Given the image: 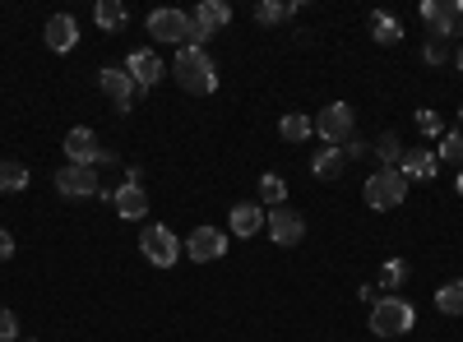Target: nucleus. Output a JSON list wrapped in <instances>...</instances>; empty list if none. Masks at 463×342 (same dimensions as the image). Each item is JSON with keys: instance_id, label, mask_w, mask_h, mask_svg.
Segmentation results:
<instances>
[{"instance_id": "1", "label": "nucleus", "mask_w": 463, "mask_h": 342, "mask_svg": "<svg viewBox=\"0 0 463 342\" xmlns=\"http://www.w3.org/2000/svg\"><path fill=\"white\" fill-rule=\"evenodd\" d=\"M172 79L190 93V97H209L218 88V65L204 47H181L172 60Z\"/></svg>"}, {"instance_id": "2", "label": "nucleus", "mask_w": 463, "mask_h": 342, "mask_svg": "<svg viewBox=\"0 0 463 342\" xmlns=\"http://www.w3.org/2000/svg\"><path fill=\"white\" fill-rule=\"evenodd\" d=\"M417 328V310H412V300L403 296H380L375 306H371V333L380 337H403Z\"/></svg>"}, {"instance_id": "3", "label": "nucleus", "mask_w": 463, "mask_h": 342, "mask_svg": "<svg viewBox=\"0 0 463 342\" xmlns=\"http://www.w3.org/2000/svg\"><path fill=\"white\" fill-rule=\"evenodd\" d=\"M362 199H366V208H375V213H390V208H399V204L408 199V180L399 176V167H380V171L366 176Z\"/></svg>"}, {"instance_id": "4", "label": "nucleus", "mask_w": 463, "mask_h": 342, "mask_svg": "<svg viewBox=\"0 0 463 342\" xmlns=\"http://www.w3.org/2000/svg\"><path fill=\"white\" fill-rule=\"evenodd\" d=\"M139 250H144V259L148 263H158V269H172V263L181 259V241H176V232L172 226H163V222H148L144 232H139Z\"/></svg>"}, {"instance_id": "5", "label": "nucleus", "mask_w": 463, "mask_h": 342, "mask_svg": "<svg viewBox=\"0 0 463 342\" xmlns=\"http://www.w3.org/2000/svg\"><path fill=\"white\" fill-rule=\"evenodd\" d=\"M65 158H70L74 167H107V162H116V153H107L89 125H74V130L65 134Z\"/></svg>"}, {"instance_id": "6", "label": "nucleus", "mask_w": 463, "mask_h": 342, "mask_svg": "<svg viewBox=\"0 0 463 342\" xmlns=\"http://www.w3.org/2000/svg\"><path fill=\"white\" fill-rule=\"evenodd\" d=\"M232 23V5L227 0H200L195 14H190V47H204L218 28Z\"/></svg>"}, {"instance_id": "7", "label": "nucleus", "mask_w": 463, "mask_h": 342, "mask_svg": "<svg viewBox=\"0 0 463 342\" xmlns=\"http://www.w3.org/2000/svg\"><path fill=\"white\" fill-rule=\"evenodd\" d=\"M353 125H357V116H353V106H347V102H329L320 116H316V134L329 148H343L347 139H353Z\"/></svg>"}, {"instance_id": "8", "label": "nucleus", "mask_w": 463, "mask_h": 342, "mask_svg": "<svg viewBox=\"0 0 463 342\" xmlns=\"http://www.w3.org/2000/svg\"><path fill=\"white\" fill-rule=\"evenodd\" d=\"M148 37L167 47H190V14L185 10H153L148 14Z\"/></svg>"}, {"instance_id": "9", "label": "nucleus", "mask_w": 463, "mask_h": 342, "mask_svg": "<svg viewBox=\"0 0 463 342\" xmlns=\"http://www.w3.org/2000/svg\"><path fill=\"white\" fill-rule=\"evenodd\" d=\"M98 88L111 97V106H116V116H126V111L135 106V97H139V88H135V79L121 69V65H107V69H98Z\"/></svg>"}, {"instance_id": "10", "label": "nucleus", "mask_w": 463, "mask_h": 342, "mask_svg": "<svg viewBox=\"0 0 463 342\" xmlns=\"http://www.w3.org/2000/svg\"><path fill=\"white\" fill-rule=\"evenodd\" d=\"M126 74L135 79L139 93H148V88H158V79L167 74V65L158 60V51H153V47H135V51L126 56Z\"/></svg>"}, {"instance_id": "11", "label": "nucleus", "mask_w": 463, "mask_h": 342, "mask_svg": "<svg viewBox=\"0 0 463 342\" xmlns=\"http://www.w3.org/2000/svg\"><path fill=\"white\" fill-rule=\"evenodd\" d=\"M56 189H61L65 199H93L98 189H102L98 167H74V162H65V167L56 171Z\"/></svg>"}, {"instance_id": "12", "label": "nucleus", "mask_w": 463, "mask_h": 342, "mask_svg": "<svg viewBox=\"0 0 463 342\" xmlns=\"http://www.w3.org/2000/svg\"><path fill=\"white\" fill-rule=\"evenodd\" d=\"M185 254L195 259V263H213L227 254V232L222 226H195V232L185 236Z\"/></svg>"}, {"instance_id": "13", "label": "nucleus", "mask_w": 463, "mask_h": 342, "mask_svg": "<svg viewBox=\"0 0 463 342\" xmlns=\"http://www.w3.org/2000/svg\"><path fill=\"white\" fill-rule=\"evenodd\" d=\"M264 226H269V241H274V245H297L306 236V217L292 213L288 204L283 208H269L264 213Z\"/></svg>"}, {"instance_id": "14", "label": "nucleus", "mask_w": 463, "mask_h": 342, "mask_svg": "<svg viewBox=\"0 0 463 342\" xmlns=\"http://www.w3.org/2000/svg\"><path fill=\"white\" fill-rule=\"evenodd\" d=\"M421 19H427L431 37H454V28L463 19V0H427V5H421Z\"/></svg>"}, {"instance_id": "15", "label": "nucleus", "mask_w": 463, "mask_h": 342, "mask_svg": "<svg viewBox=\"0 0 463 342\" xmlns=\"http://www.w3.org/2000/svg\"><path fill=\"white\" fill-rule=\"evenodd\" d=\"M43 37H47V47L52 51H74V42H80V23H74V14H52L47 19V28H43Z\"/></svg>"}, {"instance_id": "16", "label": "nucleus", "mask_w": 463, "mask_h": 342, "mask_svg": "<svg viewBox=\"0 0 463 342\" xmlns=\"http://www.w3.org/2000/svg\"><path fill=\"white\" fill-rule=\"evenodd\" d=\"M111 204H116V213H121V217H130V222L148 217V195H144V185H130V180H126V185L111 195Z\"/></svg>"}, {"instance_id": "17", "label": "nucleus", "mask_w": 463, "mask_h": 342, "mask_svg": "<svg viewBox=\"0 0 463 342\" xmlns=\"http://www.w3.org/2000/svg\"><path fill=\"white\" fill-rule=\"evenodd\" d=\"M227 222H232V236H260L264 232V208L260 204H232Z\"/></svg>"}, {"instance_id": "18", "label": "nucleus", "mask_w": 463, "mask_h": 342, "mask_svg": "<svg viewBox=\"0 0 463 342\" xmlns=\"http://www.w3.org/2000/svg\"><path fill=\"white\" fill-rule=\"evenodd\" d=\"M436 153H421V148H408V153H403V162H399V176L403 180H431L436 176Z\"/></svg>"}, {"instance_id": "19", "label": "nucleus", "mask_w": 463, "mask_h": 342, "mask_svg": "<svg viewBox=\"0 0 463 342\" xmlns=\"http://www.w3.org/2000/svg\"><path fill=\"white\" fill-rule=\"evenodd\" d=\"M93 19H98V28H102V32H121V28L130 23V10L121 5V0H98Z\"/></svg>"}, {"instance_id": "20", "label": "nucleus", "mask_w": 463, "mask_h": 342, "mask_svg": "<svg viewBox=\"0 0 463 342\" xmlns=\"http://www.w3.org/2000/svg\"><path fill=\"white\" fill-rule=\"evenodd\" d=\"M343 167H347V153H343V148H320V153L311 158V171H316L320 180H338Z\"/></svg>"}, {"instance_id": "21", "label": "nucleus", "mask_w": 463, "mask_h": 342, "mask_svg": "<svg viewBox=\"0 0 463 342\" xmlns=\"http://www.w3.org/2000/svg\"><path fill=\"white\" fill-rule=\"evenodd\" d=\"M279 134H283L288 143H306V139L316 134V121L306 116V111H288V116L279 121Z\"/></svg>"}, {"instance_id": "22", "label": "nucleus", "mask_w": 463, "mask_h": 342, "mask_svg": "<svg viewBox=\"0 0 463 342\" xmlns=\"http://www.w3.org/2000/svg\"><path fill=\"white\" fill-rule=\"evenodd\" d=\"M371 153L380 158V167H399L403 162V153H408V148H403V139L394 134V130H384L375 143H371Z\"/></svg>"}, {"instance_id": "23", "label": "nucleus", "mask_w": 463, "mask_h": 342, "mask_svg": "<svg viewBox=\"0 0 463 342\" xmlns=\"http://www.w3.org/2000/svg\"><path fill=\"white\" fill-rule=\"evenodd\" d=\"M28 167L19 162V158H0V189H5V195H19V189H28Z\"/></svg>"}, {"instance_id": "24", "label": "nucleus", "mask_w": 463, "mask_h": 342, "mask_svg": "<svg viewBox=\"0 0 463 342\" xmlns=\"http://www.w3.org/2000/svg\"><path fill=\"white\" fill-rule=\"evenodd\" d=\"M371 32H375L380 47H399V42H403V23H399L394 14H380V10L371 14Z\"/></svg>"}, {"instance_id": "25", "label": "nucleus", "mask_w": 463, "mask_h": 342, "mask_svg": "<svg viewBox=\"0 0 463 342\" xmlns=\"http://www.w3.org/2000/svg\"><path fill=\"white\" fill-rule=\"evenodd\" d=\"M283 199H288V180H283L279 171H264V176H260V204L283 208Z\"/></svg>"}, {"instance_id": "26", "label": "nucleus", "mask_w": 463, "mask_h": 342, "mask_svg": "<svg viewBox=\"0 0 463 342\" xmlns=\"http://www.w3.org/2000/svg\"><path fill=\"white\" fill-rule=\"evenodd\" d=\"M403 282H408V263H403V259H384V263H380V291L399 296Z\"/></svg>"}, {"instance_id": "27", "label": "nucleus", "mask_w": 463, "mask_h": 342, "mask_svg": "<svg viewBox=\"0 0 463 342\" xmlns=\"http://www.w3.org/2000/svg\"><path fill=\"white\" fill-rule=\"evenodd\" d=\"M436 310L440 315H463V278H454L436 291Z\"/></svg>"}, {"instance_id": "28", "label": "nucleus", "mask_w": 463, "mask_h": 342, "mask_svg": "<svg viewBox=\"0 0 463 342\" xmlns=\"http://www.w3.org/2000/svg\"><path fill=\"white\" fill-rule=\"evenodd\" d=\"M436 162H454V167H463V130H449V134H440Z\"/></svg>"}, {"instance_id": "29", "label": "nucleus", "mask_w": 463, "mask_h": 342, "mask_svg": "<svg viewBox=\"0 0 463 342\" xmlns=\"http://www.w3.org/2000/svg\"><path fill=\"white\" fill-rule=\"evenodd\" d=\"M283 19H288L283 0H260V5H255V23H264V28H274V23H283Z\"/></svg>"}, {"instance_id": "30", "label": "nucleus", "mask_w": 463, "mask_h": 342, "mask_svg": "<svg viewBox=\"0 0 463 342\" xmlns=\"http://www.w3.org/2000/svg\"><path fill=\"white\" fill-rule=\"evenodd\" d=\"M449 47H454V37H427L421 56H427V65H445L449 60Z\"/></svg>"}, {"instance_id": "31", "label": "nucleus", "mask_w": 463, "mask_h": 342, "mask_svg": "<svg viewBox=\"0 0 463 342\" xmlns=\"http://www.w3.org/2000/svg\"><path fill=\"white\" fill-rule=\"evenodd\" d=\"M0 342H19V319L5 306H0Z\"/></svg>"}, {"instance_id": "32", "label": "nucleus", "mask_w": 463, "mask_h": 342, "mask_svg": "<svg viewBox=\"0 0 463 342\" xmlns=\"http://www.w3.org/2000/svg\"><path fill=\"white\" fill-rule=\"evenodd\" d=\"M417 130L431 134V139H440V116H436V111H417Z\"/></svg>"}, {"instance_id": "33", "label": "nucleus", "mask_w": 463, "mask_h": 342, "mask_svg": "<svg viewBox=\"0 0 463 342\" xmlns=\"http://www.w3.org/2000/svg\"><path fill=\"white\" fill-rule=\"evenodd\" d=\"M343 153H347V162H353V158H366V153H371V143H362V139H347V143H343Z\"/></svg>"}, {"instance_id": "34", "label": "nucleus", "mask_w": 463, "mask_h": 342, "mask_svg": "<svg viewBox=\"0 0 463 342\" xmlns=\"http://www.w3.org/2000/svg\"><path fill=\"white\" fill-rule=\"evenodd\" d=\"M0 259H14V236L0 226Z\"/></svg>"}, {"instance_id": "35", "label": "nucleus", "mask_w": 463, "mask_h": 342, "mask_svg": "<svg viewBox=\"0 0 463 342\" xmlns=\"http://www.w3.org/2000/svg\"><path fill=\"white\" fill-rule=\"evenodd\" d=\"M454 189H458V195H463V167H458V180H454Z\"/></svg>"}, {"instance_id": "36", "label": "nucleus", "mask_w": 463, "mask_h": 342, "mask_svg": "<svg viewBox=\"0 0 463 342\" xmlns=\"http://www.w3.org/2000/svg\"><path fill=\"white\" fill-rule=\"evenodd\" d=\"M454 65H458V69H463V47H458V56H454Z\"/></svg>"}, {"instance_id": "37", "label": "nucleus", "mask_w": 463, "mask_h": 342, "mask_svg": "<svg viewBox=\"0 0 463 342\" xmlns=\"http://www.w3.org/2000/svg\"><path fill=\"white\" fill-rule=\"evenodd\" d=\"M458 42H463V19H458Z\"/></svg>"}, {"instance_id": "38", "label": "nucleus", "mask_w": 463, "mask_h": 342, "mask_svg": "<svg viewBox=\"0 0 463 342\" xmlns=\"http://www.w3.org/2000/svg\"><path fill=\"white\" fill-rule=\"evenodd\" d=\"M19 342H33V337H19Z\"/></svg>"}, {"instance_id": "39", "label": "nucleus", "mask_w": 463, "mask_h": 342, "mask_svg": "<svg viewBox=\"0 0 463 342\" xmlns=\"http://www.w3.org/2000/svg\"><path fill=\"white\" fill-rule=\"evenodd\" d=\"M458 116H463V111H458Z\"/></svg>"}]
</instances>
